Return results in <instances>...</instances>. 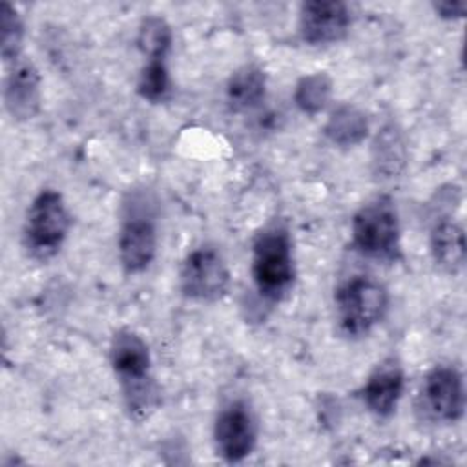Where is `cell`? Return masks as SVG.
<instances>
[{
    "label": "cell",
    "instance_id": "obj_1",
    "mask_svg": "<svg viewBox=\"0 0 467 467\" xmlns=\"http://www.w3.org/2000/svg\"><path fill=\"white\" fill-rule=\"evenodd\" d=\"M109 361L120 381L130 414L135 420L146 418L159 403L148 343L135 330L120 328L111 337Z\"/></svg>",
    "mask_w": 467,
    "mask_h": 467
},
{
    "label": "cell",
    "instance_id": "obj_2",
    "mask_svg": "<svg viewBox=\"0 0 467 467\" xmlns=\"http://www.w3.org/2000/svg\"><path fill=\"white\" fill-rule=\"evenodd\" d=\"M252 281L266 301H281L294 286L296 263L292 239L283 224L263 228L252 243Z\"/></svg>",
    "mask_w": 467,
    "mask_h": 467
},
{
    "label": "cell",
    "instance_id": "obj_3",
    "mask_svg": "<svg viewBox=\"0 0 467 467\" xmlns=\"http://www.w3.org/2000/svg\"><path fill=\"white\" fill-rule=\"evenodd\" d=\"M334 303L339 330L348 337H363L383 321L389 292L374 277L354 275L337 286Z\"/></svg>",
    "mask_w": 467,
    "mask_h": 467
},
{
    "label": "cell",
    "instance_id": "obj_4",
    "mask_svg": "<svg viewBox=\"0 0 467 467\" xmlns=\"http://www.w3.org/2000/svg\"><path fill=\"white\" fill-rule=\"evenodd\" d=\"M352 244L370 259L396 261L401 255V228L394 201L379 195L352 217Z\"/></svg>",
    "mask_w": 467,
    "mask_h": 467
},
{
    "label": "cell",
    "instance_id": "obj_5",
    "mask_svg": "<svg viewBox=\"0 0 467 467\" xmlns=\"http://www.w3.org/2000/svg\"><path fill=\"white\" fill-rule=\"evenodd\" d=\"M71 228V215L60 192L46 188L29 204L22 239L31 257L46 261L58 254Z\"/></svg>",
    "mask_w": 467,
    "mask_h": 467
},
{
    "label": "cell",
    "instance_id": "obj_6",
    "mask_svg": "<svg viewBox=\"0 0 467 467\" xmlns=\"http://www.w3.org/2000/svg\"><path fill=\"white\" fill-rule=\"evenodd\" d=\"M230 270L223 254L213 246L193 248L181 266V290L188 299L213 303L226 296Z\"/></svg>",
    "mask_w": 467,
    "mask_h": 467
},
{
    "label": "cell",
    "instance_id": "obj_7",
    "mask_svg": "<svg viewBox=\"0 0 467 467\" xmlns=\"http://www.w3.org/2000/svg\"><path fill=\"white\" fill-rule=\"evenodd\" d=\"M213 441L217 454L230 462H243L252 454L257 441V425L250 407L241 401H230L215 418Z\"/></svg>",
    "mask_w": 467,
    "mask_h": 467
},
{
    "label": "cell",
    "instance_id": "obj_8",
    "mask_svg": "<svg viewBox=\"0 0 467 467\" xmlns=\"http://www.w3.org/2000/svg\"><path fill=\"white\" fill-rule=\"evenodd\" d=\"M421 400L427 414L440 423H456L465 410L463 378L456 367L438 365L423 379Z\"/></svg>",
    "mask_w": 467,
    "mask_h": 467
},
{
    "label": "cell",
    "instance_id": "obj_9",
    "mask_svg": "<svg viewBox=\"0 0 467 467\" xmlns=\"http://www.w3.org/2000/svg\"><path fill=\"white\" fill-rule=\"evenodd\" d=\"M352 16L345 2L310 0L299 9V33L310 46H330L341 42L350 29Z\"/></svg>",
    "mask_w": 467,
    "mask_h": 467
},
{
    "label": "cell",
    "instance_id": "obj_10",
    "mask_svg": "<svg viewBox=\"0 0 467 467\" xmlns=\"http://www.w3.org/2000/svg\"><path fill=\"white\" fill-rule=\"evenodd\" d=\"M119 259L128 274L150 268L157 254V226L151 215L131 212L124 217L119 232Z\"/></svg>",
    "mask_w": 467,
    "mask_h": 467
},
{
    "label": "cell",
    "instance_id": "obj_11",
    "mask_svg": "<svg viewBox=\"0 0 467 467\" xmlns=\"http://www.w3.org/2000/svg\"><path fill=\"white\" fill-rule=\"evenodd\" d=\"M42 80L31 60L18 58L9 64L4 80V106L15 120H29L40 111Z\"/></svg>",
    "mask_w": 467,
    "mask_h": 467
},
{
    "label": "cell",
    "instance_id": "obj_12",
    "mask_svg": "<svg viewBox=\"0 0 467 467\" xmlns=\"http://www.w3.org/2000/svg\"><path fill=\"white\" fill-rule=\"evenodd\" d=\"M405 389V372L400 361L389 358L381 361L367 378L361 389V400L368 412L376 418H389L394 414Z\"/></svg>",
    "mask_w": 467,
    "mask_h": 467
},
{
    "label": "cell",
    "instance_id": "obj_13",
    "mask_svg": "<svg viewBox=\"0 0 467 467\" xmlns=\"http://www.w3.org/2000/svg\"><path fill=\"white\" fill-rule=\"evenodd\" d=\"M429 246L434 263L449 274H456L465 263L463 228L451 217H438L429 234Z\"/></svg>",
    "mask_w": 467,
    "mask_h": 467
},
{
    "label": "cell",
    "instance_id": "obj_14",
    "mask_svg": "<svg viewBox=\"0 0 467 467\" xmlns=\"http://www.w3.org/2000/svg\"><path fill=\"white\" fill-rule=\"evenodd\" d=\"M265 95L266 75L255 64L241 66L226 82V102L232 111H250L263 102Z\"/></svg>",
    "mask_w": 467,
    "mask_h": 467
},
{
    "label": "cell",
    "instance_id": "obj_15",
    "mask_svg": "<svg viewBox=\"0 0 467 467\" xmlns=\"http://www.w3.org/2000/svg\"><path fill=\"white\" fill-rule=\"evenodd\" d=\"M368 131V120L361 109L350 104L337 106L325 124V135L341 148L359 144Z\"/></svg>",
    "mask_w": 467,
    "mask_h": 467
},
{
    "label": "cell",
    "instance_id": "obj_16",
    "mask_svg": "<svg viewBox=\"0 0 467 467\" xmlns=\"http://www.w3.org/2000/svg\"><path fill=\"white\" fill-rule=\"evenodd\" d=\"M332 97V80L327 73L317 71L299 78L294 91V100L297 108L308 115L323 111Z\"/></svg>",
    "mask_w": 467,
    "mask_h": 467
},
{
    "label": "cell",
    "instance_id": "obj_17",
    "mask_svg": "<svg viewBox=\"0 0 467 467\" xmlns=\"http://www.w3.org/2000/svg\"><path fill=\"white\" fill-rule=\"evenodd\" d=\"M137 44L146 58H166L173 44L170 24L162 16H146L139 26Z\"/></svg>",
    "mask_w": 467,
    "mask_h": 467
},
{
    "label": "cell",
    "instance_id": "obj_18",
    "mask_svg": "<svg viewBox=\"0 0 467 467\" xmlns=\"http://www.w3.org/2000/svg\"><path fill=\"white\" fill-rule=\"evenodd\" d=\"M137 93L153 104L164 102L171 93V80L166 58H146L137 80Z\"/></svg>",
    "mask_w": 467,
    "mask_h": 467
},
{
    "label": "cell",
    "instance_id": "obj_19",
    "mask_svg": "<svg viewBox=\"0 0 467 467\" xmlns=\"http://www.w3.org/2000/svg\"><path fill=\"white\" fill-rule=\"evenodd\" d=\"M24 42V22L18 11L4 2L0 7V53L4 62L9 66L20 58Z\"/></svg>",
    "mask_w": 467,
    "mask_h": 467
},
{
    "label": "cell",
    "instance_id": "obj_20",
    "mask_svg": "<svg viewBox=\"0 0 467 467\" xmlns=\"http://www.w3.org/2000/svg\"><path fill=\"white\" fill-rule=\"evenodd\" d=\"M432 9L436 11V15L440 18H445V20H458V18H463L465 16V11H467V2H434L432 4Z\"/></svg>",
    "mask_w": 467,
    "mask_h": 467
}]
</instances>
